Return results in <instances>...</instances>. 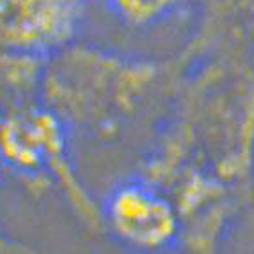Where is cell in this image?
Segmentation results:
<instances>
[{"label": "cell", "instance_id": "obj_1", "mask_svg": "<svg viewBox=\"0 0 254 254\" xmlns=\"http://www.w3.org/2000/svg\"><path fill=\"white\" fill-rule=\"evenodd\" d=\"M103 220L125 247L141 254L181 249L182 224L166 191L148 181L121 184L108 195Z\"/></svg>", "mask_w": 254, "mask_h": 254}, {"label": "cell", "instance_id": "obj_2", "mask_svg": "<svg viewBox=\"0 0 254 254\" xmlns=\"http://www.w3.org/2000/svg\"><path fill=\"white\" fill-rule=\"evenodd\" d=\"M125 22L132 25H148L166 18L186 0H105Z\"/></svg>", "mask_w": 254, "mask_h": 254}]
</instances>
